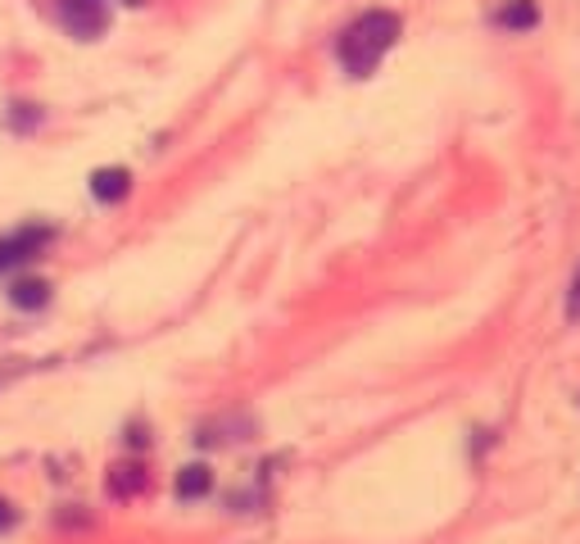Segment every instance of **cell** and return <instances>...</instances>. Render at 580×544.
<instances>
[{
    "label": "cell",
    "mask_w": 580,
    "mask_h": 544,
    "mask_svg": "<svg viewBox=\"0 0 580 544\" xmlns=\"http://www.w3.org/2000/svg\"><path fill=\"white\" fill-rule=\"evenodd\" d=\"M10 299H14L18 309H41L46 299H50V286L46 282H14L10 286Z\"/></svg>",
    "instance_id": "cell-8"
},
{
    "label": "cell",
    "mask_w": 580,
    "mask_h": 544,
    "mask_svg": "<svg viewBox=\"0 0 580 544\" xmlns=\"http://www.w3.org/2000/svg\"><path fill=\"white\" fill-rule=\"evenodd\" d=\"M60 23L77 41H96L109 27V0H60Z\"/></svg>",
    "instance_id": "cell-2"
},
{
    "label": "cell",
    "mask_w": 580,
    "mask_h": 544,
    "mask_svg": "<svg viewBox=\"0 0 580 544\" xmlns=\"http://www.w3.org/2000/svg\"><path fill=\"white\" fill-rule=\"evenodd\" d=\"M399 14L391 10H368L363 18H354L345 33H341V64L354 73V77H368L377 64H381V54L391 50L399 41Z\"/></svg>",
    "instance_id": "cell-1"
},
{
    "label": "cell",
    "mask_w": 580,
    "mask_h": 544,
    "mask_svg": "<svg viewBox=\"0 0 580 544\" xmlns=\"http://www.w3.org/2000/svg\"><path fill=\"white\" fill-rule=\"evenodd\" d=\"M46 240H50V227H41V223L18 227L14 236H5V240H0V272H5V268H18L23 259H33V255H41Z\"/></svg>",
    "instance_id": "cell-3"
},
{
    "label": "cell",
    "mask_w": 580,
    "mask_h": 544,
    "mask_svg": "<svg viewBox=\"0 0 580 544\" xmlns=\"http://www.w3.org/2000/svg\"><path fill=\"white\" fill-rule=\"evenodd\" d=\"M146 468L141 462H119L114 472H109V495H119V499H132V495H141L146 490Z\"/></svg>",
    "instance_id": "cell-5"
},
{
    "label": "cell",
    "mask_w": 580,
    "mask_h": 544,
    "mask_svg": "<svg viewBox=\"0 0 580 544\" xmlns=\"http://www.w3.org/2000/svg\"><path fill=\"white\" fill-rule=\"evenodd\" d=\"M213 490V472L205 462H190V468L177 472V499H205Z\"/></svg>",
    "instance_id": "cell-6"
},
{
    "label": "cell",
    "mask_w": 580,
    "mask_h": 544,
    "mask_svg": "<svg viewBox=\"0 0 580 544\" xmlns=\"http://www.w3.org/2000/svg\"><path fill=\"white\" fill-rule=\"evenodd\" d=\"M123 5H132V10H136V5H146V0H123Z\"/></svg>",
    "instance_id": "cell-11"
},
{
    "label": "cell",
    "mask_w": 580,
    "mask_h": 544,
    "mask_svg": "<svg viewBox=\"0 0 580 544\" xmlns=\"http://www.w3.org/2000/svg\"><path fill=\"white\" fill-rule=\"evenodd\" d=\"M127 190H132V173H127V169H96V173H91V196L104 200V205L123 200Z\"/></svg>",
    "instance_id": "cell-4"
},
{
    "label": "cell",
    "mask_w": 580,
    "mask_h": 544,
    "mask_svg": "<svg viewBox=\"0 0 580 544\" xmlns=\"http://www.w3.org/2000/svg\"><path fill=\"white\" fill-rule=\"evenodd\" d=\"M499 23L508 27V33H531V27L540 23V10L531 5V0H508V5L499 10Z\"/></svg>",
    "instance_id": "cell-7"
},
{
    "label": "cell",
    "mask_w": 580,
    "mask_h": 544,
    "mask_svg": "<svg viewBox=\"0 0 580 544\" xmlns=\"http://www.w3.org/2000/svg\"><path fill=\"white\" fill-rule=\"evenodd\" d=\"M567 318L580 322V268H576V277H571V295H567Z\"/></svg>",
    "instance_id": "cell-9"
},
{
    "label": "cell",
    "mask_w": 580,
    "mask_h": 544,
    "mask_svg": "<svg viewBox=\"0 0 580 544\" xmlns=\"http://www.w3.org/2000/svg\"><path fill=\"white\" fill-rule=\"evenodd\" d=\"M5 527H14V504L0 499V531H5Z\"/></svg>",
    "instance_id": "cell-10"
}]
</instances>
